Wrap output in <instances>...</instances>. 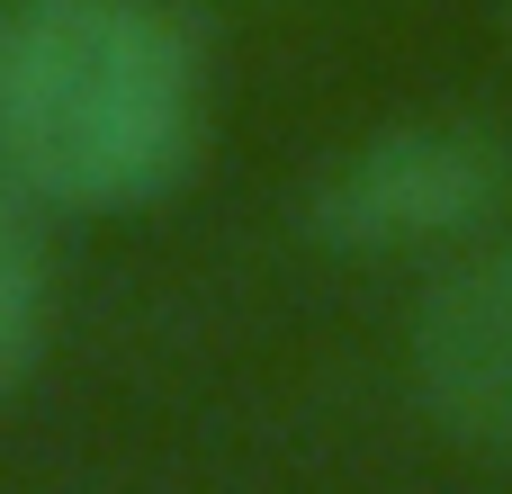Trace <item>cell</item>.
Wrapping results in <instances>:
<instances>
[{"mask_svg": "<svg viewBox=\"0 0 512 494\" xmlns=\"http://www.w3.org/2000/svg\"><path fill=\"white\" fill-rule=\"evenodd\" d=\"M414 396L423 414L512 468V234L468 243L414 306Z\"/></svg>", "mask_w": 512, "mask_h": 494, "instance_id": "3957f363", "label": "cell"}, {"mask_svg": "<svg viewBox=\"0 0 512 494\" xmlns=\"http://www.w3.org/2000/svg\"><path fill=\"white\" fill-rule=\"evenodd\" d=\"M45 306H54V279H45L36 198L0 180V405L18 396V378H27L36 351H45Z\"/></svg>", "mask_w": 512, "mask_h": 494, "instance_id": "277c9868", "label": "cell"}, {"mask_svg": "<svg viewBox=\"0 0 512 494\" xmlns=\"http://www.w3.org/2000/svg\"><path fill=\"white\" fill-rule=\"evenodd\" d=\"M512 207V135L486 117H396L306 180V234L351 261L468 252Z\"/></svg>", "mask_w": 512, "mask_h": 494, "instance_id": "7a4b0ae2", "label": "cell"}, {"mask_svg": "<svg viewBox=\"0 0 512 494\" xmlns=\"http://www.w3.org/2000/svg\"><path fill=\"white\" fill-rule=\"evenodd\" d=\"M207 144V45L171 0H0V180L126 216Z\"/></svg>", "mask_w": 512, "mask_h": 494, "instance_id": "6da1fadb", "label": "cell"}]
</instances>
